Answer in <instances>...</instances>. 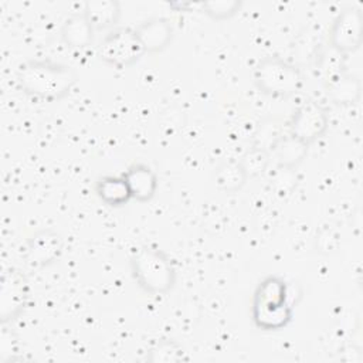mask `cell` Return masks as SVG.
Instances as JSON below:
<instances>
[{"label": "cell", "mask_w": 363, "mask_h": 363, "mask_svg": "<svg viewBox=\"0 0 363 363\" xmlns=\"http://www.w3.org/2000/svg\"><path fill=\"white\" fill-rule=\"evenodd\" d=\"M82 13L94 30H104L118 23L121 17V4L115 0H92L85 3Z\"/></svg>", "instance_id": "7c38bea8"}, {"label": "cell", "mask_w": 363, "mask_h": 363, "mask_svg": "<svg viewBox=\"0 0 363 363\" xmlns=\"http://www.w3.org/2000/svg\"><path fill=\"white\" fill-rule=\"evenodd\" d=\"M30 298V284L27 277L17 271L10 269L1 277L0 286V318L1 322L16 319L27 305Z\"/></svg>", "instance_id": "8992f818"}, {"label": "cell", "mask_w": 363, "mask_h": 363, "mask_svg": "<svg viewBox=\"0 0 363 363\" xmlns=\"http://www.w3.org/2000/svg\"><path fill=\"white\" fill-rule=\"evenodd\" d=\"M96 194L108 206H122L132 199L123 176H104L96 182Z\"/></svg>", "instance_id": "5bb4252c"}, {"label": "cell", "mask_w": 363, "mask_h": 363, "mask_svg": "<svg viewBox=\"0 0 363 363\" xmlns=\"http://www.w3.org/2000/svg\"><path fill=\"white\" fill-rule=\"evenodd\" d=\"M363 17L359 9L349 7L339 13L330 28V47L342 54L353 52L362 44Z\"/></svg>", "instance_id": "52a82bcc"}, {"label": "cell", "mask_w": 363, "mask_h": 363, "mask_svg": "<svg viewBox=\"0 0 363 363\" xmlns=\"http://www.w3.org/2000/svg\"><path fill=\"white\" fill-rule=\"evenodd\" d=\"M271 155L259 147H252L248 152L242 155V157L238 160L241 167L244 169L247 177H257L262 174L269 164Z\"/></svg>", "instance_id": "d6986e66"}, {"label": "cell", "mask_w": 363, "mask_h": 363, "mask_svg": "<svg viewBox=\"0 0 363 363\" xmlns=\"http://www.w3.org/2000/svg\"><path fill=\"white\" fill-rule=\"evenodd\" d=\"M214 179L217 186L227 193H234L240 190L248 180L240 162L223 163L221 166L217 167Z\"/></svg>", "instance_id": "e0dca14e"}, {"label": "cell", "mask_w": 363, "mask_h": 363, "mask_svg": "<svg viewBox=\"0 0 363 363\" xmlns=\"http://www.w3.org/2000/svg\"><path fill=\"white\" fill-rule=\"evenodd\" d=\"M343 62H345V54H342L330 47V50L322 55L320 71L326 77V79L330 81L335 77H337L339 74H342Z\"/></svg>", "instance_id": "7402d4cb"}, {"label": "cell", "mask_w": 363, "mask_h": 363, "mask_svg": "<svg viewBox=\"0 0 363 363\" xmlns=\"http://www.w3.org/2000/svg\"><path fill=\"white\" fill-rule=\"evenodd\" d=\"M284 138L282 126L275 119H265L259 122L254 133V147H259L268 153L272 152L275 145Z\"/></svg>", "instance_id": "ac0fdd59"}, {"label": "cell", "mask_w": 363, "mask_h": 363, "mask_svg": "<svg viewBox=\"0 0 363 363\" xmlns=\"http://www.w3.org/2000/svg\"><path fill=\"white\" fill-rule=\"evenodd\" d=\"M18 86L28 95L43 101L64 98L77 82L72 68L50 61H27L18 68Z\"/></svg>", "instance_id": "6da1fadb"}, {"label": "cell", "mask_w": 363, "mask_h": 363, "mask_svg": "<svg viewBox=\"0 0 363 363\" xmlns=\"http://www.w3.org/2000/svg\"><path fill=\"white\" fill-rule=\"evenodd\" d=\"M145 50L135 28L122 27L111 31L98 47V57L108 65L125 68L142 58Z\"/></svg>", "instance_id": "5b68a950"}, {"label": "cell", "mask_w": 363, "mask_h": 363, "mask_svg": "<svg viewBox=\"0 0 363 363\" xmlns=\"http://www.w3.org/2000/svg\"><path fill=\"white\" fill-rule=\"evenodd\" d=\"M145 52L163 51L173 38V27L163 17H153L135 28Z\"/></svg>", "instance_id": "30bf717a"}, {"label": "cell", "mask_w": 363, "mask_h": 363, "mask_svg": "<svg viewBox=\"0 0 363 363\" xmlns=\"http://www.w3.org/2000/svg\"><path fill=\"white\" fill-rule=\"evenodd\" d=\"M241 7L240 1L234 0H217L201 3L203 13L213 20H227L233 17Z\"/></svg>", "instance_id": "ffe728a7"}, {"label": "cell", "mask_w": 363, "mask_h": 363, "mask_svg": "<svg viewBox=\"0 0 363 363\" xmlns=\"http://www.w3.org/2000/svg\"><path fill=\"white\" fill-rule=\"evenodd\" d=\"M292 318V306L288 302V286L279 277H267L259 282L254 294L252 319L264 330L285 328Z\"/></svg>", "instance_id": "7a4b0ae2"}, {"label": "cell", "mask_w": 363, "mask_h": 363, "mask_svg": "<svg viewBox=\"0 0 363 363\" xmlns=\"http://www.w3.org/2000/svg\"><path fill=\"white\" fill-rule=\"evenodd\" d=\"M130 268L138 285L149 294H166L176 282V269L172 261L156 248L138 250L130 258Z\"/></svg>", "instance_id": "3957f363"}, {"label": "cell", "mask_w": 363, "mask_h": 363, "mask_svg": "<svg viewBox=\"0 0 363 363\" xmlns=\"http://www.w3.org/2000/svg\"><path fill=\"white\" fill-rule=\"evenodd\" d=\"M183 357V349L173 340H163L155 345L149 352L150 362H177Z\"/></svg>", "instance_id": "44dd1931"}, {"label": "cell", "mask_w": 363, "mask_h": 363, "mask_svg": "<svg viewBox=\"0 0 363 363\" xmlns=\"http://www.w3.org/2000/svg\"><path fill=\"white\" fill-rule=\"evenodd\" d=\"M128 183L132 199L138 201H149L157 190V176L145 163H133L122 174Z\"/></svg>", "instance_id": "8fae6325"}, {"label": "cell", "mask_w": 363, "mask_h": 363, "mask_svg": "<svg viewBox=\"0 0 363 363\" xmlns=\"http://www.w3.org/2000/svg\"><path fill=\"white\" fill-rule=\"evenodd\" d=\"M272 157L277 160L278 166L282 169H294L299 164L308 153V145L298 140L296 138L288 135L284 136L272 149ZM269 153V155H271Z\"/></svg>", "instance_id": "9a60e30c"}, {"label": "cell", "mask_w": 363, "mask_h": 363, "mask_svg": "<svg viewBox=\"0 0 363 363\" xmlns=\"http://www.w3.org/2000/svg\"><path fill=\"white\" fill-rule=\"evenodd\" d=\"M254 78L262 92L274 96L294 95L302 86L301 71L278 57L262 58L255 67Z\"/></svg>", "instance_id": "277c9868"}, {"label": "cell", "mask_w": 363, "mask_h": 363, "mask_svg": "<svg viewBox=\"0 0 363 363\" xmlns=\"http://www.w3.org/2000/svg\"><path fill=\"white\" fill-rule=\"evenodd\" d=\"M94 27L88 18L82 14L69 16L61 28V37L64 43L72 48H85L92 43Z\"/></svg>", "instance_id": "4fadbf2b"}, {"label": "cell", "mask_w": 363, "mask_h": 363, "mask_svg": "<svg viewBox=\"0 0 363 363\" xmlns=\"http://www.w3.org/2000/svg\"><path fill=\"white\" fill-rule=\"evenodd\" d=\"M328 125L326 109L316 102H306L292 116L289 135L309 146L326 132Z\"/></svg>", "instance_id": "ba28073f"}, {"label": "cell", "mask_w": 363, "mask_h": 363, "mask_svg": "<svg viewBox=\"0 0 363 363\" xmlns=\"http://www.w3.org/2000/svg\"><path fill=\"white\" fill-rule=\"evenodd\" d=\"M362 84L356 77L347 74H339L329 81L328 95L337 105H350L360 98Z\"/></svg>", "instance_id": "2e32d148"}, {"label": "cell", "mask_w": 363, "mask_h": 363, "mask_svg": "<svg viewBox=\"0 0 363 363\" xmlns=\"http://www.w3.org/2000/svg\"><path fill=\"white\" fill-rule=\"evenodd\" d=\"M62 238L54 230H41L30 237L26 261L34 268L52 264L61 254Z\"/></svg>", "instance_id": "9c48e42d"}]
</instances>
